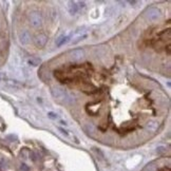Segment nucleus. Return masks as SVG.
<instances>
[{"mask_svg":"<svg viewBox=\"0 0 171 171\" xmlns=\"http://www.w3.org/2000/svg\"><path fill=\"white\" fill-rule=\"evenodd\" d=\"M52 96L57 100L60 102H72V96L68 93V91H66L63 88L61 87H53L51 90Z\"/></svg>","mask_w":171,"mask_h":171,"instance_id":"obj_1","label":"nucleus"},{"mask_svg":"<svg viewBox=\"0 0 171 171\" xmlns=\"http://www.w3.org/2000/svg\"><path fill=\"white\" fill-rule=\"evenodd\" d=\"M30 19H31V23H32L34 27L40 26L42 22V17H41V15H40V13H38V12L32 13L30 16Z\"/></svg>","mask_w":171,"mask_h":171,"instance_id":"obj_2","label":"nucleus"},{"mask_svg":"<svg viewBox=\"0 0 171 171\" xmlns=\"http://www.w3.org/2000/svg\"><path fill=\"white\" fill-rule=\"evenodd\" d=\"M147 16H148V18L150 19V20H156V19L161 16V12L160 10L156 9V7H151V9H149L148 12H147Z\"/></svg>","mask_w":171,"mask_h":171,"instance_id":"obj_3","label":"nucleus"},{"mask_svg":"<svg viewBox=\"0 0 171 171\" xmlns=\"http://www.w3.org/2000/svg\"><path fill=\"white\" fill-rule=\"evenodd\" d=\"M70 57L72 60L77 61V60L81 59L83 57V51L81 49H76V50H73V51L70 53Z\"/></svg>","mask_w":171,"mask_h":171,"instance_id":"obj_4","label":"nucleus"},{"mask_svg":"<svg viewBox=\"0 0 171 171\" xmlns=\"http://www.w3.org/2000/svg\"><path fill=\"white\" fill-rule=\"evenodd\" d=\"M46 41H48V37H46L44 34L38 35L37 37H36V39H35V42H36V44H37L38 46H40V48H42V46H46Z\"/></svg>","mask_w":171,"mask_h":171,"instance_id":"obj_5","label":"nucleus"},{"mask_svg":"<svg viewBox=\"0 0 171 171\" xmlns=\"http://www.w3.org/2000/svg\"><path fill=\"white\" fill-rule=\"evenodd\" d=\"M19 39H20V42L22 44H27L30 42V39H31V36L29 34V32L27 31H22V32L19 34Z\"/></svg>","mask_w":171,"mask_h":171,"instance_id":"obj_6","label":"nucleus"},{"mask_svg":"<svg viewBox=\"0 0 171 171\" xmlns=\"http://www.w3.org/2000/svg\"><path fill=\"white\" fill-rule=\"evenodd\" d=\"M68 10H69V13L72 15L76 14L78 12V5H77V2L75 1H70L69 5H68Z\"/></svg>","mask_w":171,"mask_h":171,"instance_id":"obj_7","label":"nucleus"},{"mask_svg":"<svg viewBox=\"0 0 171 171\" xmlns=\"http://www.w3.org/2000/svg\"><path fill=\"white\" fill-rule=\"evenodd\" d=\"M27 63H28L29 66H32V67H37V66L41 63V59H40V58H38V57H31V58H28Z\"/></svg>","mask_w":171,"mask_h":171,"instance_id":"obj_8","label":"nucleus"},{"mask_svg":"<svg viewBox=\"0 0 171 171\" xmlns=\"http://www.w3.org/2000/svg\"><path fill=\"white\" fill-rule=\"evenodd\" d=\"M69 39H70L69 36H61V37L58 38V39L56 40V46H63V44L67 43V42L69 41Z\"/></svg>","mask_w":171,"mask_h":171,"instance_id":"obj_9","label":"nucleus"},{"mask_svg":"<svg viewBox=\"0 0 171 171\" xmlns=\"http://www.w3.org/2000/svg\"><path fill=\"white\" fill-rule=\"evenodd\" d=\"M157 127H158V125H157V123H155V122H151V123L148 124V129L150 130V131H155V130L157 129Z\"/></svg>","mask_w":171,"mask_h":171,"instance_id":"obj_10","label":"nucleus"},{"mask_svg":"<svg viewBox=\"0 0 171 171\" xmlns=\"http://www.w3.org/2000/svg\"><path fill=\"white\" fill-rule=\"evenodd\" d=\"M48 116L51 118V119H58V115L56 113H54V112H49Z\"/></svg>","mask_w":171,"mask_h":171,"instance_id":"obj_11","label":"nucleus"},{"mask_svg":"<svg viewBox=\"0 0 171 171\" xmlns=\"http://www.w3.org/2000/svg\"><path fill=\"white\" fill-rule=\"evenodd\" d=\"M21 170H23V171H28V170H29V168L26 166V165H22V166H21Z\"/></svg>","mask_w":171,"mask_h":171,"instance_id":"obj_12","label":"nucleus"},{"mask_svg":"<svg viewBox=\"0 0 171 171\" xmlns=\"http://www.w3.org/2000/svg\"><path fill=\"white\" fill-rule=\"evenodd\" d=\"M4 74H0V81H1V79H3V78H4Z\"/></svg>","mask_w":171,"mask_h":171,"instance_id":"obj_13","label":"nucleus"}]
</instances>
